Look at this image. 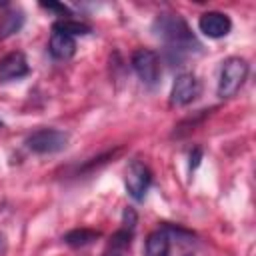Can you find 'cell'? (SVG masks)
Wrapping results in <instances>:
<instances>
[{
    "label": "cell",
    "mask_w": 256,
    "mask_h": 256,
    "mask_svg": "<svg viewBox=\"0 0 256 256\" xmlns=\"http://www.w3.org/2000/svg\"><path fill=\"white\" fill-rule=\"evenodd\" d=\"M132 68L138 74V78L150 88L158 84L160 74H162L158 54L154 50H148V48H140L132 54Z\"/></svg>",
    "instance_id": "5"
},
{
    "label": "cell",
    "mask_w": 256,
    "mask_h": 256,
    "mask_svg": "<svg viewBox=\"0 0 256 256\" xmlns=\"http://www.w3.org/2000/svg\"><path fill=\"white\" fill-rule=\"evenodd\" d=\"M68 140H70V136L64 130L40 128V130L32 132L24 144L34 154H56L68 146Z\"/></svg>",
    "instance_id": "3"
},
{
    "label": "cell",
    "mask_w": 256,
    "mask_h": 256,
    "mask_svg": "<svg viewBox=\"0 0 256 256\" xmlns=\"http://www.w3.org/2000/svg\"><path fill=\"white\" fill-rule=\"evenodd\" d=\"M30 66L28 60L22 52H8L4 58H0V80L10 82V80H20L28 76Z\"/></svg>",
    "instance_id": "8"
},
{
    "label": "cell",
    "mask_w": 256,
    "mask_h": 256,
    "mask_svg": "<svg viewBox=\"0 0 256 256\" xmlns=\"http://www.w3.org/2000/svg\"><path fill=\"white\" fill-rule=\"evenodd\" d=\"M24 24V14L20 10H10L0 18V38L16 34Z\"/></svg>",
    "instance_id": "12"
},
{
    "label": "cell",
    "mask_w": 256,
    "mask_h": 256,
    "mask_svg": "<svg viewBox=\"0 0 256 256\" xmlns=\"http://www.w3.org/2000/svg\"><path fill=\"white\" fill-rule=\"evenodd\" d=\"M0 128H2V120H0Z\"/></svg>",
    "instance_id": "18"
},
{
    "label": "cell",
    "mask_w": 256,
    "mask_h": 256,
    "mask_svg": "<svg viewBox=\"0 0 256 256\" xmlns=\"http://www.w3.org/2000/svg\"><path fill=\"white\" fill-rule=\"evenodd\" d=\"M100 234L96 230H90V228H76V230H70L64 234V242L72 248H82V246H88L92 244Z\"/></svg>",
    "instance_id": "11"
},
{
    "label": "cell",
    "mask_w": 256,
    "mask_h": 256,
    "mask_svg": "<svg viewBox=\"0 0 256 256\" xmlns=\"http://www.w3.org/2000/svg\"><path fill=\"white\" fill-rule=\"evenodd\" d=\"M170 254V234L166 230H156L146 238V256H168Z\"/></svg>",
    "instance_id": "10"
},
{
    "label": "cell",
    "mask_w": 256,
    "mask_h": 256,
    "mask_svg": "<svg viewBox=\"0 0 256 256\" xmlns=\"http://www.w3.org/2000/svg\"><path fill=\"white\" fill-rule=\"evenodd\" d=\"M48 52L56 58V60H70L76 52V40L68 34L62 32H52L50 40H48Z\"/></svg>",
    "instance_id": "9"
},
{
    "label": "cell",
    "mask_w": 256,
    "mask_h": 256,
    "mask_svg": "<svg viewBox=\"0 0 256 256\" xmlns=\"http://www.w3.org/2000/svg\"><path fill=\"white\" fill-rule=\"evenodd\" d=\"M156 36H160L164 42H166V48L170 52H176V56H182V54H188L192 52L194 48H200L198 40L194 38L192 30L188 28L186 20L178 14H158L154 24H152Z\"/></svg>",
    "instance_id": "1"
},
{
    "label": "cell",
    "mask_w": 256,
    "mask_h": 256,
    "mask_svg": "<svg viewBox=\"0 0 256 256\" xmlns=\"http://www.w3.org/2000/svg\"><path fill=\"white\" fill-rule=\"evenodd\" d=\"M44 10H50V12H58L60 16H70V10L64 6V4H58V2H48V4H40Z\"/></svg>",
    "instance_id": "15"
},
{
    "label": "cell",
    "mask_w": 256,
    "mask_h": 256,
    "mask_svg": "<svg viewBox=\"0 0 256 256\" xmlns=\"http://www.w3.org/2000/svg\"><path fill=\"white\" fill-rule=\"evenodd\" d=\"M198 28L208 38H224L232 30V20L224 12L210 10V12H204L198 18Z\"/></svg>",
    "instance_id": "7"
},
{
    "label": "cell",
    "mask_w": 256,
    "mask_h": 256,
    "mask_svg": "<svg viewBox=\"0 0 256 256\" xmlns=\"http://www.w3.org/2000/svg\"><path fill=\"white\" fill-rule=\"evenodd\" d=\"M134 226H136V212L132 208H126L124 210V216H122V228L134 232Z\"/></svg>",
    "instance_id": "14"
},
{
    "label": "cell",
    "mask_w": 256,
    "mask_h": 256,
    "mask_svg": "<svg viewBox=\"0 0 256 256\" xmlns=\"http://www.w3.org/2000/svg\"><path fill=\"white\" fill-rule=\"evenodd\" d=\"M6 252V236L0 232V256Z\"/></svg>",
    "instance_id": "16"
},
{
    "label": "cell",
    "mask_w": 256,
    "mask_h": 256,
    "mask_svg": "<svg viewBox=\"0 0 256 256\" xmlns=\"http://www.w3.org/2000/svg\"><path fill=\"white\" fill-rule=\"evenodd\" d=\"M54 32H62V34H68V36H82V34H88L90 32V26L86 22H80V20H72V18H62L58 22H54L52 26Z\"/></svg>",
    "instance_id": "13"
},
{
    "label": "cell",
    "mask_w": 256,
    "mask_h": 256,
    "mask_svg": "<svg viewBox=\"0 0 256 256\" xmlns=\"http://www.w3.org/2000/svg\"><path fill=\"white\" fill-rule=\"evenodd\" d=\"M200 94V82L192 72H182L176 76L172 90H170V104L172 106H188Z\"/></svg>",
    "instance_id": "6"
},
{
    "label": "cell",
    "mask_w": 256,
    "mask_h": 256,
    "mask_svg": "<svg viewBox=\"0 0 256 256\" xmlns=\"http://www.w3.org/2000/svg\"><path fill=\"white\" fill-rule=\"evenodd\" d=\"M152 184V172L142 160H132L124 172V186L130 198L134 200H144L148 188Z\"/></svg>",
    "instance_id": "4"
},
{
    "label": "cell",
    "mask_w": 256,
    "mask_h": 256,
    "mask_svg": "<svg viewBox=\"0 0 256 256\" xmlns=\"http://www.w3.org/2000/svg\"><path fill=\"white\" fill-rule=\"evenodd\" d=\"M106 256H124V254H122L120 250H112V252H108Z\"/></svg>",
    "instance_id": "17"
},
{
    "label": "cell",
    "mask_w": 256,
    "mask_h": 256,
    "mask_svg": "<svg viewBox=\"0 0 256 256\" xmlns=\"http://www.w3.org/2000/svg\"><path fill=\"white\" fill-rule=\"evenodd\" d=\"M248 76V62L240 56H230L222 62L220 78H218V96L232 98L244 84Z\"/></svg>",
    "instance_id": "2"
}]
</instances>
